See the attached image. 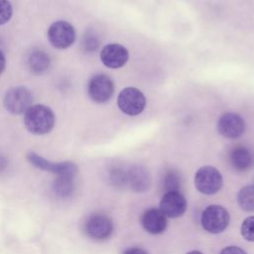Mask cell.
Masks as SVG:
<instances>
[{"label":"cell","instance_id":"1","mask_svg":"<svg viewBox=\"0 0 254 254\" xmlns=\"http://www.w3.org/2000/svg\"><path fill=\"white\" fill-rule=\"evenodd\" d=\"M56 117L53 110L44 104L32 105L24 114V124L29 132L44 135L54 128Z\"/></svg>","mask_w":254,"mask_h":254},{"label":"cell","instance_id":"2","mask_svg":"<svg viewBox=\"0 0 254 254\" xmlns=\"http://www.w3.org/2000/svg\"><path fill=\"white\" fill-rule=\"evenodd\" d=\"M229 213L221 205H208L201 213L200 222L204 230L209 233L217 234L226 229L229 224Z\"/></svg>","mask_w":254,"mask_h":254},{"label":"cell","instance_id":"3","mask_svg":"<svg viewBox=\"0 0 254 254\" xmlns=\"http://www.w3.org/2000/svg\"><path fill=\"white\" fill-rule=\"evenodd\" d=\"M222 185V176L214 167L203 166L194 175L195 189L203 194H214L218 192Z\"/></svg>","mask_w":254,"mask_h":254},{"label":"cell","instance_id":"4","mask_svg":"<svg viewBox=\"0 0 254 254\" xmlns=\"http://www.w3.org/2000/svg\"><path fill=\"white\" fill-rule=\"evenodd\" d=\"M33 96L25 86H16L9 89L3 100L5 109L14 115L25 113L32 106Z\"/></svg>","mask_w":254,"mask_h":254},{"label":"cell","instance_id":"5","mask_svg":"<svg viewBox=\"0 0 254 254\" xmlns=\"http://www.w3.org/2000/svg\"><path fill=\"white\" fill-rule=\"evenodd\" d=\"M117 104L123 113L136 116L144 110L146 98L140 89L136 87H125L118 95Z\"/></svg>","mask_w":254,"mask_h":254},{"label":"cell","instance_id":"6","mask_svg":"<svg viewBox=\"0 0 254 254\" xmlns=\"http://www.w3.org/2000/svg\"><path fill=\"white\" fill-rule=\"evenodd\" d=\"M48 39L51 45L56 49H67L75 41L74 28L66 21H57L50 26Z\"/></svg>","mask_w":254,"mask_h":254},{"label":"cell","instance_id":"7","mask_svg":"<svg viewBox=\"0 0 254 254\" xmlns=\"http://www.w3.org/2000/svg\"><path fill=\"white\" fill-rule=\"evenodd\" d=\"M87 92L92 101L96 103H104L108 101L114 92V84L112 79L103 73L93 75L88 82Z\"/></svg>","mask_w":254,"mask_h":254},{"label":"cell","instance_id":"8","mask_svg":"<svg viewBox=\"0 0 254 254\" xmlns=\"http://www.w3.org/2000/svg\"><path fill=\"white\" fill-rule=\"evenodd\" d=\"M27 159L36 168L54 173L58 176L75 177L77 174V167L72 162L54 163V162H51V161L43 158L42 156H40L34 152H30L27 155Z\"/></svg>","mask_w":254,"mask_h":254},{"label":"cell","instance_id":"9","mask_svg":"<svg viewBox=\"0 0 254 254\" xmlns=\"http://www.w3.org/2000/svg\"><path fill=\"white\" fill-rule=\"evenodd\" d=\"M217 130L224 138L236 139L245 131L244 119L234 112L224 113L217 121Z\"/></svg>","mask_w":254,"mask_h":254},{"label":"cell","instance_id":"10","mask_svg":"<svg viewBox=\"0 0 254 254\" xmlns=\"http://www.w3.org/2000/svg\"><path fill=\"white\" fill-rule=\"evenodd\" d=\"M188 207L186 197L178 190L166 191L160 201V210L166 217L177 218L182 216Z\"/></svg>","mask_w":254,"mask_h":254},{"label":"cell","instance_id":"11","mask_svg":"<svg viewBox=\"0 0 254 254\" xmlns=\"http://www.w3.org/2000/svg\"><path fill=\"white\" fill-rule=\"evenodd\" d=\"M85 231L92 239H106L113 232L112 220L101 213L92 214L85 223Z\"/></svg>","mask_w":254,"mask_h":254},{"label":"cell","instance_id":"12","mask_svg":"<svg viewBox=\"0 0 254 254\" xmlns=\"http://www.w3.org/2000/svg\"><path fill=\"white\" fill-rule=\"evenodd\" d=\"M129 53L126 48L119 44H108L100 52L102 64L109 68L122 67L128 61Z\"/></svg>","mask_w":254,"mask_h":254},{"label":"cell","instance_id":"13","mask_svg":"<svg viewBox=\"0 0 254 254\" xmlns=\"http://www.w3.org/2000/svg\"><path fill=\"white\" fill-rule=\"evenodd\" d=\"M141 224L143 228L154 235L161 234L166 230L167 217L160 208H149L144 211L141 216Z\"/></svg>","mask_w":254,"mask_h":254},{"label":"cell","instance_id":"14","mask_svg":"<svg viewBox=\"0 0 254 254\" xmlns=\"http://www.w3.org/2000/svg\"><path fill=\"white\" fill-rule=\"evenodd\" d=\"M232 168L238 172H245L254 166V153L244 146L235 147L229 156Z\"/></svg>","mask_w":254,"mask_h":254},{"label":"cell","instance_id":"15","mask_svg":"<svg viewBox=\"0 0 254 254\" xmlns=\"http://www.w3.org/2000/svg\"><path fill=\"white\" fill-rule=\"evenodd\" d=\"M127 184L130 186L133 191H147L151 185L150 175L143 167H133L127 173Z\"/></svg>","mask_w":254,"mask_h":254},{"label":"cell","instance_id":"16","mask_svg":"<svg viewBox=\"0 0 254 254\" xmlns=\"http://www.w3.org/2000/svg\"><path fill=\"white\" fill-rule=\"evenodd\" d=\"M51 64V60L49 55L40 50V49H34L32 50L27 58V65L29 69L34 73H43L45 72Z\"/></svg>","mask_w":254,"mask_h":254},{"label":"cell","instance_id":"17","mask_svg":"<svg viewBox=\"0 0 254 254\" xmlns=\"http://www.w3.org/2000/svg\"><path fill=\"white\" fill-rule=\"evenodd\" d=\"M54 191L61 197H67L74 190V177L58 176L54 183Z\"/></svg>","mask_w":254,"mask_h":254},{"label":"cell","instance_id":"18","mask_svg":"<svg viewBox=\"0 0 254 254\" xmlns=\"http://www.w3.org/2000/svg\"><path fill=\"white\" fill-rule=\"evenodd\" d=\"M239 206L248 212L254 211V186L243 187L237 194Z\"/></svg>","mask_w":254,"mask_h":254},{"label":"cell","instance_id":"19","mask_svg":"<svg viewBox=\"0 0 254 254\" xmlns=\"http://www.w3.org/2000/svg\"><path fill=\"white\" fill-rule=\"evenodd\" d=\"M181 184H182L181 177L177 172L171 170L165 174L163 179V185L167 191H172V190L179 191L181 188Z\"/></svg>","mask_w":254,"mask_h":254},{"label":"cell","instance_id":"20","mask_svg":"<svg viewBox=\"0 0 254 254\" xmlns=\"http://www.w3.org/2000/svg\"><path fill=\"white\" fill-rule=\"evenodd\" d=\"M240 232L245 240L254 242V215L248 216L243 220Z\"/></svg>","mask_w":254,"mask_h":254},{"label":"cell","instance_id":"21","mask_svg":"<svg viewBox=\"0 0 254 254\" xmlns=\"http://www.w3.org/2000/svg\"><path fill=\"white\" fill-rule=\"evenodd\" d=\"M13 8L8 0H0V25L6 24L12 17Z\"/></svg>","mask_w":254,"mask_h":254},{"label":"cell","instance_id":"22","mask_svg":"<svg viewBox=\"0 0 254 254\" xmlns=\"http://www.w3.org/2000/svg\"><path fill=\"white\" fill-rule=\"evenodd\" d=\"M110 181L116 188H122L127 185V174L121 170H114L110 174Z\"/></svg>","mask_w":254,"mask_h":254},{"label":"cell","instance_id":"23","mask_svg":"<svg viewBox=\"0 0 254 254\" xmlns=\"http://www.w3.org/2000/svg\"><path fill=\"white\" fill-rule=\"evenodd\" d=\"M98 42L94 37H91V35L85 36L83 40V47L86 51H93L97 48Z\"/></svg>","mask_w":254,"mask_h":254},{"label":"cell","instance_id":"24","mask_svg":"<svg viewBox=\"0 0 254 254\" xmlns=\"http://www.w3.org/2000/svg\"><path fill=\"white\" fill-rule=\"evenodd\" d=\"M220 254H246V252L238 246H227L221 250Z\"/></svg>","mask_w":254,"mask_h":254},{"label":"cell","instance_id":"25","mask_svg":"<svg viewBox=\"0 0 254 254\" xmlns=\"http://www.w3.org/2000/svg\"><path fill=\"white\" fill-rule=\"evenodd\" d=\"M122 254H148V253L140 247H130V248H127Z\"/></svg>","mask_w":254,"mask_h":254},{"label":"cell","instance_id":"26","mask_svg":"<svg viewBox=\"0 0 254 254\" xmlns=\"http://www.w3.org/2000/svg\"><path fill=\"white\" fill-rule=\"evenodd\" d=\"M5 64H6V60L5 57L3 55V53L0 51V74L3 72L4 68H5Z\"/></svg>","mask_w":254,"mask_h":254},{"label":"cell","instance_id":"27","mask_svg":"<svg viewBox=\"0 0 254 254\" xmlns=\"http://www.w3.org/2000/svg\"><path fill=\"white\" fill-rule=\"evenodd\" d=\"M6 167H7V160L4 157L0 156V172L3 171Z\"/></svg>","mask_w":254,"mask_h":254},{"label":"cell","instance_id":"28","mask_svg":"<svg viewBox=\"0 0 254 254\" xmlns=\"http://www.w3.org/2000/svg\"><path fill=\"white\" fill-rule=\"evenodd\" d=\"M187 254H203V253H202V252H200V251H197V250H192V251L188 252Z\"/></svg>","mask_w":254,"mask_h":254}]
</instances>
